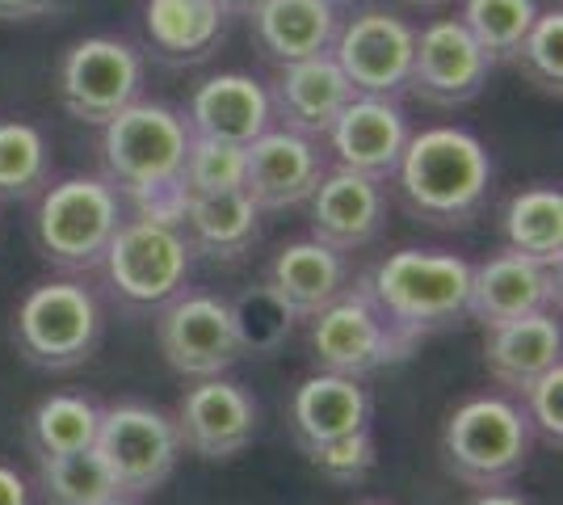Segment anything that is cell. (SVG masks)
I'll use <instances>...</instances> for the list:
<instances>
[{
	"label": "cell",
	"instance_id": "8d00e7d4",
	"mask_svg": "<svg viewBox=\"0 0 563 505\" xmlns=\"http://www.w3.org/2000/svg\"><path fill=\"white\" fill-rule=\"evenodd\" d=\"M64 0H0V22H30V18H47Z\"/></svg>",
	"mask_w": 563,
	"mask_h": 505
},
{
	"label": "cell",
	"instance_id": "e575fe53",
	"mask_svg": "<svg viewBox=\"0 0 563 505\" xmlns=\"http://www.w3.org/2000/svg\"><path fill=\"white\" fill-rule=\"evenodd\" d=\"M303 455L311 459V468H316L320 476H329L332 484H357V481H366L371 468H375V433H371V426H362V430L307 447Z\"/></svg>",
	"mask_w": 563,
	"mask_h": 505
},
{
	"label": "cell",
	"instance_id": "8fae6325",
	"mask_svg": "<svg viewBox=\"0 0 563 505\" xmlns=\"http://www.w3.org/2000/svg\"><path fill=\"white\" fill-rule=\"evenodd\" d=\"M156 341L165 362L186 380H214L244 359L235 333L232 304L219 295H189L181 290L173 304L161 308Z\"/></svg>",
	"mask_w": 563,
	"mask_h": 505
},
{
	"label": "cell",
	"instance_id": "74e56055",
	"mask_svg": "<svg viewBox=\"0 0 563 505\" xmlns=\"http://www.w3.org/2000/svg\"><path fill=\"white\" fill-rule=\"evenodd\" d=\"M0 505H30V484L9 463H0Z\"/></svg>",
	"mask_w": 563,
	"mask_h": 505
},
{
	"label": "cell",
	"instance_id": "d6a6232c",
	"mask_svg": "<svg viewBox=\"0 0 563 505\" xmlns=\"http://www.w3.org/2000/svg\"><path fill=\"white\" fill-rule=\"evenodd\" d=\"M181 182H186L189 198H198V194L244 190V147L189 135Z\"/></svg>",
	"mask_w": 563,
	"mask_h": 505
},
{
	"label": "cell",
	"instance_id": "5bb4252c",
	"mask_svg": "<svg viewBox=\"0 0 563 505\" xmlns=\"http://www.w3.org/2000/svg\"><path fill=\"white\" fill-rule=\"evenodd\" d=\"M181 447L198 459H235L257 438V400L240 384L214 375L186 387L173 413Z\"/></svg>",
	"mask_w": 563,
	"mask_h": 505
},
{
	"label": "cell",
	"instance_id": "ba28073f",
	"mask_svg": "<svg viewBox=\"0 0 563 505\" xmlns=\"http://www.w3.org/2000/svg\"><path fill=\"white\" fill-rule=\"evenodd\" d=\"M311 359L320 362L332 375H350V380H366L383 366L404 362L421 341L404 337L378 312V304L366 295V287L341 290L324 312L311 316Z\"/></svg>",
	"mask_w": 563,
	"mask_h": 505
},
{
	"label": "cell",
	"instance_id": "277c9868",
	"mask_svg": "<svg viewBox=\"0 0 563 505\" xmlns=\"http://www.w3.org/2000/svg\"><path fill=\"white\" fill-rule=\"evenodd\" d=\"M530 442H534V430L521 405H514L509 396H475L446 417L442 459L454 481L488 493L521 476Z\"/></svg>",
	"mask_w": 563,
	"mask_h": 505
},
{
	"label": "cell",
	"instance_id": "8992f818",
	"mask_svg": "<svg viewBox=\"0 0 563 505\" xmlns=\"http://www.w3.org/2000/svg\"><path fill=\"white\" fill-rule=\"evenodd\" d=\"M118 223H122L118 190L106 177H68L38 194L34 232L47 262L59 270H71V274L97 270L114 241Z\"/></svg>",
	"mask_w": 563,
	"mask_h": 505
},
{
	"label": "cell",
	"instance_id": "b9f144b4",
	"mask_svg": "<svg viewBox=\"0 0 563 505\" xmlns=\"http://www.w3.org/2000/svg\"><path fill=\"white\" fill-rule=\"evenodd\" d=\"M106 505H140L135 497H114V502H106Z\"/></svg>",
	"mask_w": 563,
	"mask_h": 505
},
{
	"label": "cell",
	"instance_id": "7bdbcfd3",
	"mask_svg": "<svg viewBox=\"0 0 563 505\" xmlns=\"http://www.w3.org/2000/svg\"><path fill=\"white\" fill-rule=\"evenodd\" d=\"M366 505H387V502H366Z\"/></svg>",
	"mask_w": 563,
	"mask_h": 505
},
{
	"label": "cell",
	"instance_id": "ee69618b",
	"mask_svg": "<svg viewBox=\"0 0 563 505\" xmlns=\"http://www.w3.org/2000/svg\"><path fill=\"white\" fill-rule=\"evenodd\" d=\"M332 4H345V0H332Z\"/></svg>",
	"mask_w": 563,
	"mask_h": 505
},
{
	"label": "cell",
	"instance_id": "603a6c76",
	"mask_svg": "<svg viewBox=\"0 0 563 505\" xmlns=\"http://www.w3.org/2000/svg\"><path fill=\"white\" fill-rule=\"evenodd\" d=\"M249 18H253V39L261 55L274 59L278 68L329 55L341 30L332 0H265Z\"/></svg>",
	"mask_w": 563,
	"mask_h": 505
},
{
	"label": "cell",
	"instance_id": "44dd1931",
	"mask_svg": "<svg viewBox=\"0 0 563 505\" xmlns=\"http://www.w3.org/2000/svg\"><path fill=\"white\" fill-rule=\"evenodd\" d=\"M265 290L278 299L295 320H311L324 312L341 290H350V265L345 253H336L320 241H295L274 253L265 270Z\"/></svg>",
	"mask_w": 563,
	"mask_h": 505
},
{
	"label": "cell",
	"instance_id": "836d02e7",
	"mask_svg": "<svg viewBox=\"0 0 563 505\" xmlns=\"http://www.w3.org/2000/svg\"><path fill=\"white\" fill-rule=\"evenodd\" d=\"M232 316H235V333H240L244 354H269L282 337L290 333V325H295V316L286 312L265 287L249 290L244 299H235Z\"/></svg>",
	"mask_w": 563,
	"mask_h": 505
},
{
	"label": "cell",
	"instance_id": "7a4b0ae2",
	"mask_svg": "<svg viewBox=\"0 0 563 505\" xmlns=\"http://www.w3.org/2000/svg\"><path fill=\"white\" fill-rule=\"evenodd\" d=\"M396 177L412 216L438 228H463L488 202L493 156L463 127H429L408 135Z\"/></svg>",
	"mask_w": 563,
	"mask_h": 505
},
{
	"label": "cell",
	"instance_id": "cb8c5ba5",
	"mask_svg": "<svg viewBox=\"0 0 563 505\" xmlns=\"http://www.w3.org/2000/svg\"><path fill=\"white\" fill-rule=\"evenodd\" d=\"M362 426H371V396H366L362 380L320 371V375L303 380L290 396V430H295L299 451L362 430Z\"/></svg>",
	"mask_w": 563,
	"mask_h": 505
},
{
	"label": "cell",
	"instance_id": "3957f363",
	"mask_svg": "<svg viewBox=\"0 0 563 505\" xmlns=\"http://www.w3.org/2000/svg\"><path fill=\"white\" fill-rule=\"evenodd\" d=\"M362 287L399 333L424 341L467 316L471 262L438 249H399L371 270Z\"/></svg>",
	"mask_w": 563,
	"mask_h": 505
},
{
	"label": "cell",
	"instance_id": "52a82bcc",
	"mask_svg": "<svg viewBox=\"0 0 563 505\" xmlns=\"http://www.w3.org/2000/svg\"><path fill=\"white\" fill-rule=\"evenodd\" d=\"M13 337L25 362L43 371H71L93 359L101 341V308L85 283H43L25 295L13 316Z\"/></svg>",
	"mask_w": 563,
	"mask_h": 505
},
{
	"label": "cell",
	"instance_id": "e0dca14e",
	"mask_svg": "<svg viewBox=\"0 0 563 505\" xmlns=\"http://www.w3.org/2000/svg\"><path fill=\"white\" fill-rule=\"evenodd\" d=\"M307 202H311V241L329 244L336 253L366 249L387 223L383 182L341 165L320 177Z\"/></svg>",
	"mask_w": 563,
	"mask_h": 505
},
{
	"label": "cell",
	"instance_id": "d4e9b609",
	"mask_svg": "<svg viewBox=\"0 0 563 505\" xmlns=\"http://www.w3.org/2000/svg\"><path fill=\"white\" fill-rule=\"evenodd\" d=\"M181 232L194 253H207L214 262H235L257 244L261 207L244 190L198 194L186 202Z\"/></svg>",
	"mask_w": 563,
	"mask_h": 505
},
{
	"label": "cell",
	"instance_id": "4dcf8cb0",
	"mask_svg": "<svg viewBox=\"0 0 563 505\" xmlns=\"http://www.w3.org/2000/svg\"><path fill=\"white\" fill-rule=\"evenodd\" d=\"M539 18V0H463L459 22L471 30V39L488 51V59H509L521 43V34Z\"/></svg>",
	"mask_w": 563,
	"mask_h": 505
},
{
	"label": "cell",
	"instance_id": "ac0fdd59",
	"mask_svg": "<svg viewBox=\"0 0 563 505\" xmlns=\"http://www.w3.org/2000/svg\"><path fill=\"white\" fill-rule=\"evenodd\" d=\"M265 94H269V114L282 122V131L320 140L353 101V85L336 68L332 55H316L299 64H282Z\"/></svg>",
	"mask_w": 563,
	"mask_h": 505
},
{
	"label": "cell",
	"instance_id": "d590c367",
	"mask_svg": "<svg viewBox=\"0 0 563 505\" xmlns=\"http://www.w3.org/2000/svg\"><path fill=\"white\" fill-rule=\"evenodd\" d=\"M521 413L542 442L563 447V362L521 392Z\"/></svg>",
	"mask_w": 563,
	"mask_h": 505
},
{
	"label": "cell",
	"instance_id": "7c38bea8",
	"mask_svg": "<svg viewBox=\"0 0 563 505\" xmlns=\"http://www.w3.org/2000/svg\"><path fill=\"white\" fill-rule=\"evenodd\" d=\"M493 73L488 51L471 39V30L459 18L429 22L417 34L412 68H408V94L424 106H467L484 94Z\"/></svg>",
	"mask_w": 563,
	"mask_h": 505
},
{
	"label": "cell",
	"instance_id": "30bf717a",
	"mask_svg": "<svg viewBox=\"0 0 563 505\" xmlns=\"http://www.w3.org/2000/svg\"><path fill=\"white\" fill-rule=\"evenodd\" d=\"M143 59L122 39H80L59 59V101L76 122L106 127L131 101H140Z\"/></svg>",
	"mask_w": 563,
	"mask_h": 505
},
{
	"label": "cell",
	"instance_id": "6da1fadb",
	"mask_svg": "<svg viewBox=\"0 0 563 505\" xmlns=\"http://www.w3.org/2000/svg\"><path fill=\"white\" fill-rule=\"evenodd\" d=\"M189 127L161 101H131L122 114L101 127V165L106 182L135 202V216L181 223L186 216Z\"/></svg>",
	"mask_w": 563,
	"mask_h": 505
},
{
	"label": "cell",
	"instance_id": "60d3db41",
	"mask_svg": "<svg viewBox=\"0 0 563 505\" xmlns=\"http://www.w3.org/2000/svg\"><path fill=\"white\" fill-rule=\"evenodd\" d=\"M404 4H421V9H438V4H450V0H404Z\"/></svg>",
	"mask_w": 563,
	"mask_h": 505
},
{
	"label": "cell",
	"instance_id": "f546056e",
	"mask_svg": "<svg viewBox=\"0 0 563 505\" xmlns=\"http://www.w3.org/2000/svg\"><path fill=\"white\" fill-rule=\"evenodd\" d=\"M38 488L47 505H106L118 497L97 447L76 451V455L38 459Z\"/></svg>",
	"mask_w": 563,
	"mask_h": 505
},
{
	"label": "cell",
	"instance_id": "83f0119b",
	"mask_svg": "<svg viewBox=\"0 0 563 505\" xmlns=\"http://www.w3.org/2000/svg\"><path fill=\"white\" fill-rule=\"evenodd\" d=\"M97 426H101V409L89 396L59 392L38 400V409L30 413V447L38 459L76 455L97 442Z\"/></svg>",
	"mask_w": 563,
	"mask_h": 505
},
{
	"label": "cell",
	"instance_id": "5b68a950",
	"mask_svg": "<svg viewBox=\"0 0 563 505\" xmlns=\"http://www.w3.org/2000/svg\"><path fill=\"white\" fill-rule=\"evenodd\" d=\"M189 265H194V249H189L181 223L147 216L118 223L114 241L101 257V270H106L114 295L135 312L173 304L186 290Z\"/></svg>",
	"mask_w": 563,
	"mask_h": 505
},
{
	"label": "cell",
	"instance_id": "f1b7e54d",
	"mask_svg": "<svg viewBox=\"0 0 563 505\" xmlns=\"http://www.w3.org/2000/svg\"><path fill=\"white\" fill-rule=\"evenodd\" d=\"M51 182V147L30 122H0V202L38 198Z\"/></svg>",
	"mask_w": 563,
	"mask_h": 505
},
{
	"label": "cell",
	"instance_id": "484cf974",
	"mask_svg": "<svg viewBox=\"0 0 563 505\" xmlns=\"http://www.w3.org/2000/svg\"><path fill=\"white\" fill-rule=\"evenodd\" d=\"M219 0H147L143 30L165 59H202L223 34Z\"/></svg>",
	"mask_w": 563,
	"mask_h": 505
},
{
	"label": "cell",
	"instance_id": "ffe728a7",
	"mask_svg": "<svg viewBox=\"0 0 563 505\" xmlns=\"http://www.w3.org/2000/svg\"><path fill=\"white\" fill-rule=\"evenodd\" d=\"M269 94L261 89V80L244 73H219L202 80L186 110L189 135L235 147H249L261 131H269Z\"/></svg>",
	"mask_w": 563,
	"mask_h": 505
},
{
	"label": "cell",
	"instance_id": "9c48e42d",
	"mask_svg": "<svg viewBox=\"0 0 563 505\" xmlns=\"http://www.w3.org/2000/svg\"><path fill=\"white\" fill-rule=\"evenodd\" d=\"M93 447L114 481L118 497H135V502L156 493L181 459V438L173 417L143 400H122L101 409Z\"/></svg>",
	"mask_w": 563,
	"mask_h": 505
},
{
	"label": "cell",
	"instance_id": "7402d4cb",
	"mask_svg": "<svg viewBox=\"0 0 563 505\" xmlns=\"http://www.w3.org/2000/svg\"><path fill=\"white\" fill-rule=\"evenodd\" d=\"M560 350H563V329L555 312L521 316V320H509V325L484 329L488 375L505 392H514V396H521L551 366H560Z\"/></svg>",
	"mask_w": 563,
	"mask_h": 505
},
{
	"label": "cell",
	"instance_id": "f35d334b",
	"mask_svg": "<svg viewBox=\"0 0 563 505\" xmlns=\"http://www.w3.org/2000/svg\"><path fill=\"white\" fill-rule=\"evenodd\" d=\"M471 505H530L521 493H505V488H488V493H479Z\"/></svg>",
	"mask_w": 563,
	"mask_h": 505
},
{
	"label": "cell",
	"instance_id": "1f68e13d",
	"mask_svg": "<svg viewBox=\"0 0 563 505\" xmlns=\"http://www.w3.org/2000/svg\"><path fill=\"white\" fill-rule=\"evenodd\" d=\"M517 73L526 76L534 89H542L547 97H560L563 85V13L547 9L534 18V25L521 34L517 51L509 55Z\"/></svg>",
	"mask_w": 563,
	"mask_h": 505
},
{
	"label": "cell",
	"instance_id": "ab89813d",
	"mask_svg": "<svg viewBox=\"0 0 563 505\" xmlns=\"http://www.w3.org/2000/svg\"><path fill=\"white\" fill-rule=\"evenodd\" d=\"M261 4H265V0H219V9H223V13H240V18H249V13L261 9Z\"/></svg>",
	"mask_w": 563,
	"mask_h": 505
},
{
	"label": "cell",
	"instance_id": "4fadbf2b",
	"mask_svg": "<svg viewBox=\"0 0 563 505\" xmlns=\"http://www.w3.org/2000/svg\"><path fill=\"white\" fill-rule=\"evenodd\" d=\"M412 47H417V30L404 18L387 9H362L350 25L336 30L329 55L353 85V94L396 97L408 85Z\"/></svg>",
	"mask_w": 563,
	"mask_h": 505
},
{
	"label": "cell",
	"instance_id": "4316f807",
	"mask_svg": "<svg viewBox=\"0 0 563 505\" xmlns=\"http://www.w3.org/2000/svg\"><path fill=\"white\" fill-rule=\"evenodd\" d=\"M505 249L542 265H560L563 257V194L560 186H534L509 198L505 219Z\"/></svg>",
	"mask_w": 563,
	"mask_h": 505
},
{
	"label": "cell",
	"instance_id": "d6986e66",
	"mask_svg": "<svg viewBox=\"0 0 563 505\" xmlns=\"http://www.w3.org/2000/svg\"><path fill=\"white\" fill-rule=\"evenodd\" d=\"M408 119L399 114L391 97H366L353 94V101L336 114L329 127V144L336 152V165L366 173V177H391L408 144Z\"/></svg>",
	"mask_w": 563,
	"mask_h": 505
},
{
	"label": "cell",
	"instance_id": "9a60e30c",
	"mask_svg": "<svg viewBox=\"0 0 563 505\" xmlns=\"http://www.w3.org/2000/svg\"><path fill=\"white\" fill-rule=\"evenodd\" d=\"M555 308H560V265H542L514 249L496 253L484 265H471L467 316H475L484 329Z\"/></svg>",
	"mask_w": 563,
	"mask_h": 505
},
{
	"label": "cell",
	"instance_id": "2e32d148",
	"mask_svg": "<svg viewBox=\"0 0 563 505\" xmlns=\"http://www.w3.org/2000/svg\"><path fill=\"white\" fill-rule=\"evenodd\" d=\"M329 173L316 140L269 127L244 147V194L261 211H286L311 198L320 177Z\"/></svg>",
	"mask_w": 563,
	"mask_h": 505
}]
</instances>
